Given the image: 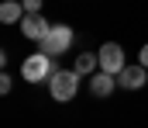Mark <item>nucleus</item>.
Returning <instances> with one entry per match:
<instances>
[{
  "label": "nucleus",
  "instance_id": "nucleus-1",
  "mask_svg": "<svg viewBox=\"0 0 148 128\" xmlns=\"http://www.w3.org/2000/svg\"><path fill=\"white\" fill-rule=\"evenodd\" d=\"M55 55H48V52H31L24 62H21V76H24V83H48L52 76H55Z\"/></svg>",
  "mask_w": 148,
  "mask_h": 128
},
{
  "label": "nucleus",
  "instance_id": "nucleus-2",
  "mask_svg": "<svg viewBox=\"0 0 148 128\" xmlns=\"http://www.w3.org/2000/svg\"><path fill=\"white\" fill-rule=\"evenodd\" d=\"M79 83H83V76H79L76 69H55V76L48 80V93H52V100L66 104V100H73V97H76Z\"/></svg>",
  "mask_w": 148,
  "mask_h": 128
},
{
  "label": "nucleus",
  "instance_id": "nucleus-3",
  "mask_svg": "<svg viewBox=\"0 0 148 128\" xmlns=\"http://www.w3.org/2000/svg\"><path fill=\"white\" fill-rule=\"evenodd\" d=\"M73 42H76V31L69 28V24H52L48 28V35L41 38V52H48V55H66L69 48H73Z\"/></svg>",
  "mask_w": 148,
  "mask_h": 128
},
{
  "label": "nucleus",
  "instance_id": "nucleus-4",
  "mask_svg": "<svg viewBox=\"0 0 148 128\" xmlns=\"http://www.w3.org/2000/svg\"><path fill=\"white\" fill-rule=\"evenodd\" d=\"M97 55H100V69H103V73H114V76H117V73L127 66V59H124V48H121L117 42H103Z\"/></svg>",
  "mask_w": 148,
  "mask_h": 128
},
{
  "label": "nucleus",
  "instance_id": "nucleus-5",
  "mask_svg": "<svg viewBox=\"0 0 148 128\" xmlns=\"http://www.w3.org/2000/svg\"><path fill=\"white\" fill-rule=\"evenodd\" d=\"M148 83V69L138 62V66H124L121 73H117V86L121 90H141Z\"/></svg>",
  "mask_w": 148,
  "mask_h": 128
},
{
  "label": "nucleus",
  "instance_id": "nucleus-6",
  "mask_svg": "<svg viewBox=\"0 0 148 128\" xmlns=\"http://www.w3.org/2000/svg\"><path fill=\"white\" fill-rule=\"evenodd\" d=\"M48 17H41V14H24V21H21V35L24 38H31V42H41L45 35H48Z\"/></svg>",
  "mask_w": 148,
  "mask_h": 128
},
{
  "label": "nucleus",
  "instance_id": "nucleus-7",
  "mask_svg": "<svg viewBox=\"0 0 148 128\" xmlns=\"http://www.w3.org/2000/svg\"><path fill=\"white\" fill-rule=\"evenodd\" d=\"M114 90H117V76H114V73L97 69V73L90 76V93H93V97H110Z\"/></svg>",
  "mask_w": 148,
  "mask_h": 128
},
{
  "label": "nucleus",
  "instance_id": "nucleus-8",
  "mask_svg": "<svg viewBox=\"0 0 148 128\" xmlns=\"http://www.w3.org/2000/svg\"><path fill=\"white\" fill-rule=\"evenodd\" d=\"M0 21H3V24L24 21V3H21V0H3V3H0Z\"/></svg>",
  "mask_w": 148,
  "mask_h": 128
},
{
  "label": "nucleus",
  "instance_id": "nucleus-9",
  "mask_svg": "<svg viewBox=\"0 0 148 128\" xmlns=\"http://www.w3.org/2000/svg\"><path fill=\"white\" fill-rule=\"evenodd\" d=\"M73 69L79 73V76H93V73L100 69V55H97V52H79Z\"/></svg>",
  "mask_w": 148,
  "mask_h": 128
},
{
  "label": "nucleus",
  "instance_id": "nucleus-10",
  "mask_svg": "<svg viewBox=\"0 0 148 128\" xmlns=\"http://www.w3.org/2000/svg\"><path fill=\"white\" fill-rule=\"evenodd\" d=\"M24 3V14H41V3L45 0H21Z\"/></svg>",
  "mask_w": 148,
  "mask_h": 128
},
{
  "label": "nucleus",
  "instance_id": "nucleus-11",
  "mask_svg": "<svg viewBox=\"0 0 148 128\" xmlns=\"http://www.w3.org/2000/svg\"><path fill=\"white\" fill-rule=\"evenodd\" d=\"M10 86H14L10 73H0V93H10Z\"/></svg>",
  "mask_w": 148,
  "mask_h": 128
},
{
  "label": "nucleus",
  "instance_id": "nucleus-12",
  "mask_svg": "<svg viewBox=\"0 0 148 128\" xmlns=\"http://www.w3.org/2000/svg\"><path fill=\"white\" fill-rule=\"evenodd\" d=\"M138 62H141V66H145V69H148V42L141 45V52H138Z\"/></svg>",
  "mask_w": 148,
  "mask_h": 128
}]
</instances>
